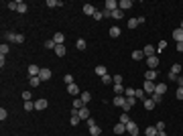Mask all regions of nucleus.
<instances>
[{"label": "nucleus", "mask_w": 183, "mask_h": 136, "mask_svg": "<svg viewBox=\"0 0 183 136\" xmlns=\"http://www.w3.org/2000/svg\"><path fill=\"white\" fill-rule=\"evenodd\" d=\"M0 55H8V45H6V43L0 45Z\"/></svg>", "instance_id": "46"}, {"label": "nucleus", "mask_w": 183, "mask_h": 136, "mask_svg": "<svg viewBox=\"0 0 183 136\" xmlns=\"http://www.w3.org/2000/svg\"><path fill=\"white\" fill-rule=\"evenodd\" d=\"M27 73H29L31 77H39V73H41V67H37V65H29Z\"/></svg>", "instance_id": "5"}, {"label": "nucleus", "mask_w": 183, "mask_h": 136, "mask_svg": "<svg viewBox=\"0 0 183 136\" xmlns=\"http://www.w3.org/2000/svg\"><path fill=\"white\" fill-rule=\"evenodd\" d=\"M112 90H114V95H124V86H112Z\"/></svg>", "instance_id": "24"}, {"label": "nucleus", "mask_w": 183, "mask_h": 136, "mask_svg": "<svg viewBox=\"0 0 183 136\" xmlns=\"http://www.w3.org/2000/svg\"><path fill=\"white\" fill-rule=\"evenodd\" d=\"M16 12L25 14V12H27V4H25V2H18V8H16Z\"/></svg>", "instance_id": "41"}, {"label": "nucleus", "mask_w": 183, "mask_h": 136, "mask_svg": "<svg viewBox=\"0 0 183 136\" xmlns=\"http://www.w3.org/2000/svg\"><path fill=\"white\" fill-rule=\"evenodd\" d=\"M61 4H63L61 0H47V6H49V8H57V6H61Z\"/></svg>", "instance_id": "31"}, {"label": "nucleus", "mask_w": 183, "mask_h": 136, "mask_svg": "<svg viewBox=\"0 0 183 136\" xmlns=\"http://www.w3.org/2000/svg\"><path fill=\"white\" fill-rule=\"evenodd\" d=\"M65 53H67V51H65V45H57L55 47V55H57V57H63Z\"/></svg>", "instance_id": "23"}, {"label": "nucleus", "mask_w": 183, "mask_h": 136, "mask_svg": "<svg viewBox=\"0 0 183 136\" xmlns=\"http://www.w3.org/2000/svg\"><path fill=\"white\" fill-rule=\"evenodd\" d=\"M177 86H179V88H183V75H179V77H177Z\"/></svg>", "instance_id": "59"}, {"label": "nucleus", "mask_w": 183, "mask_h": 136, "mask_svg": "<svg viewBox=\"0 0 183 136\" xmlns=\"http://www.w3.org/2000/svg\"><path fill=\"white\" fill-rule=\"evenodd\" d=\"M142 53H144V57H151V55H157V49H155L153 45H144Z\"/></svg>", "instance_id": "11"}, {"label": "nucleus", "mask_w": 183, "mask_h": 136, "mask_svg": "<svg viewBox=\"0 0 183 136\" xmlns=\"http://www.w3.org/2000/svg\"><path fill=\"white\" fill-rule=\"evenodd\" d=\"M146 65H149V69H157V67H159V57H157V55L146 57Z\"/></svg>", "instance_id": "2"}, {"label": "nucleus", "mask_w": 183, "mask_h": 136, "mask_svg": "<svg viewBox=\"0 0 183 136\" xmlns=\"http://www.w3.org/2000/svg\"><path fill=\"white\" fill-rule=\"evenodd\" d=\"M120 33H122V31H120V27H112V29H110V37H112V39H118V37H120Z\"/></svg>", "instance_id": "19"}, {"label": "nucleus", "mask_w": 183, "mask_h": 136, "mask_svg": "<svg viewBox=\"0 0 183 136\" xmlns=\"http://www.w3.org/2000/svg\"><path fill=\"white\" fill-rule=\"evenodd\" d=\"M67 91H69V95H82V93H80V86H77V83L67 86Z\"/></svg>", "instance_id": "12"}, {"label": "nucleus", "mask_w": 183, "mask_h": 136, "mask_svg": "<svg viewBox=\"0 0 183 136\" xmlns=\"http://www.w3.org/2000/svg\"><path fill=\"white\" fill-rule=\"evenodd\" d=\"M138 27V20L137 18H130V20H128V29H137Z\"/></svg>", "instance_id": "45"}, {"label": "nucleus", "mask_w": 183, "mask_h": 136, "mask_svg": "<svg viewBox=\"0 0 183 136\" xmlns=\"http://www.w3.org/2000/svg\"><path fill=\"white\" fill-rule=\"evenodd\" d=\"M84 14L94 16V14H96V6H92V4H84Z\"/></svg>", "instance_id": "16"}, {"label": "nucleus", "mask_w": 183, "mask_h": 136, "mask_svg": "<svg viewBox=\"0 0 183 136\" xmlns=\"http://www.w3.org/2000/svg\"><path fill=\"white\" fill-rule=\"evenodd\" d=\"M71 106H73V110H82V108H84V106H86V104H84V102H82V97H75V100H73V104H71Z\"/></svg>", "instance_id": "21"}, {"label": "nucleus", "mask_w": 183, "mask_h": 136, "mask_svg": "<svg viewBox=\"0 0 183 136\" xmlns=\"http://www.w3.org/2000/svg\"><path fill=\"white\" fill-rule=\"evenodd\" d=\"M114 134H118V136H124V134H126V126L118 122V124L114 126Z\"/></svg>", "instance_id": "10"}, {"label": "nucleus", "mask_w": 183, "mask_h": 136, "mask_svg": "<svg viewBox=\"0 0 183 136\" xmlns=\"http://www.w3.org/2000/svg\"><path fill=\"white\" fill-rule=\"evenodd\" d=\"M118 8L120 10H128V8H132V2L130 0H120L118 2Z\"/></svg>", "instance_id": "13"}, {"label": "nucleus", "mask_w": 183, "mask_h": 136, "mask_svg": "<svg viewBox=\"0 0 183 136\" xmlns=\"http://www.w3.org/2000/svg\"><path fill=\"white\" fill-rule=\"evenodd\" d=\"M142 57H144V53H142V51H132V59H134V61H140Z\"/></svg>", "instance_id": "39"}, {"label": "nucleus", "mask_w": 183, "mask_h": 136, "mask_svg": "<svg viewBox=\"0 0 183 136\" xmlns=\"http://www.w3.org/2000/svg\"><path fill=\"white\" fill-rule=\"evenodd\" d=\"M151 100H153L155 104H161V102H163V95H161V93H153V95H151Z\"/></svg>", "instance_id": "40"}, {"label": "nucleus", "mask_w": 183, "mask_h": 136, "mask_svg": "<svg viewBox=\"0 0 183 136\" xmlns=\"http://www.w3.org/2000/svg\"><path fill=\"white\" fill-rule=\"evenodd\" d=\"M144 95H146V93H144V90H137V100H146Z\"/></svg>", "instance_id": "48"}, {"label": "nucleus", "mask_w": 183, "mask_h": 136, "mask_svg": "<svg viewBox=\"0 0 183 136\" xmlns=\"http://www.w3.org/2000/svg\"><path fill=\"white\" fill-rule=\"evenodd\" d=\"M6 116H8V114H6V110L2 108V110H0V120H6Z\"/></svg>", "instance_id": "57"}, {"label": "nucleus", "mask_w": 183, "mask_h": 136, "mask_svg": "<svg viewBox=\"0 0 183 136\" xmlns=\"http://www.w3.org/2000/svg\"><path fill=\"white\" fill-rule=\"evenodd\" d=\"M157 132H159L157 126H149V128L144 130V134H146V136H157Z\"/></svg>", "instance_id": "30"}, {"label": "nucleus", "mask_w": 183, "mask_h": 136, "mask_svg": "<svg viewBox=\"0 0 183 136\" xmlns=\"http://www.w3.org/2000/svg\"><path fill=\"white\" fill-rule=\"evenodd\" d=\"M142 104H144V108H146V110H149V112H151V110H155V106H157V104H155V102H153V100H151V97H146V100H144V102H142Z\"/></svg>", "instance_id": "22"}, {"label": "nucleus", "mask_w": 183, "mask_h": 136, "mask_svg": "<svg viewBox=\"0 0 183 136\" xmlns=\"http://www.w3.org/2000/svg\"><path fill=\"white\" fill-rule=\"evenodd\" d=\"M63 81H65L67 86H71V83H75V81H73V75H71V73H67V75L63 77Z\"/></svg>", "instance_id": "42"}, {"label": "nucleus", "mask_w": 183, "mask_h": 136, "mask_svg": "<svg viewBox=\"0 0 183 136\" xmlns=\"http://www.w3.org/2000/svg\"><path fill=\"white\" fill-rule=\"evenodd\" d=\"M177 51H179V53L183 51V43H177Z\"/></svg>", "instance_id": "60"}, {"label": "nucleus", "mask_w": 183, "mask_h": 136, "mask_svg": "<svg viewBox=\"0 0 183 136\" xmlns=\"http://www.w3.org/2000/svg\"><path fill=\"white\" fill-rule=\"evenodd\" d=\"M114 86H122V75H120V73L114 75Z\"/></svg>", "instance_id": "43"}, {"label": "nucleus", "mask_w": 183, "mask_h": 136, "mask_svg": "<svg viewBox=\"0 0 183 136\" xmlns=\"http://www.w3.org/2000/svg\"><path fill=\"white\" fill-rule=\"evenodd\" d=\"M157 136H167V132H165V130H161V132H157Z\"/></svg>", "instance_id": "61"}, {"label": "nucleus", "mask_w": 183, "mask_h": 136, "mask_svg": "<svg viewBox=\"0 0 183 136\" xmlns=\"http://www.w3.org/2000/svg\"><path fill=\"white\" fill-rule=\"evenodd\" d=\"M128 122H130V116H128V112H124V114L120 116V124H124V126H126Z\"/></svg>", "instance_id": "36"}, {"label": "nucleus", "mask_w": 183, "mask_h": 136, "mask_svg": "<svg viewBox=\"0 0 183 136\" xmlns=\"http://www.w3.org/2000/svg\"><path fill=\"white\" fill-rule=\"evenodd\" d=\"M102 16H104V18H110V16H112V12H110V10H106V8H104V10H102Z\"/></svg>", "instance_id": "52"}, {"label": "nucleus", "mask_w": 183, "mask_h": 136, "mask_svg": "<svg viewBox=\"0 0 183 136\" xmlns=\"http://www.w3.org/2000/svg\"><path fill=\"white\" fill-rule=\"evenodd\" d=\"M25 110H27V112L35 110V102H25Z\"/></svg>", "instance_id": "44"}, {"label": "nucleus", "mask_w": 183, "mask_h": 136, "mask_svg": "<svg viewBox=\"0 0 183 136\" xmlns=\"http://www.w3.org/2000/svg\"><path fill=\"white\" fill-rule=\"evenodd\" d=\"M175 95H177V100H183V88H177V93H175Z\"/></svg>", "instance_id": "55"}, {"label": "nucleus", "mask_w": 183, "mask_h": 136, "mask_svg": "<svg viewBox=\"0 0 183 136\" xmlns=\"http://www.w3.org/2000/svg\"><path fill=\"white\" fill-rule=\"evenodd\" d=\"M177 77H179V75H175V73L169 71V81H177Z\"/></svg>", "instance_id": "56"}, {"label": "nucleus", "mask_w": 183, "mask_h": 136, "mask_svg": "<svg viewBox=\"0 0 183 136\" xmlns=\"http://www.w3.org/2000/svg\"><path fill=\"white\" fill-rule=\"evenodd\" d=\"M80 120H82V118H80L77 110H71V118H69V124H71V126H77V124H80Z\"/></svg>", "instance_id": "7"}, {"label": "nucleus", "mask_w": 183, "mask_h": 136, "mask_svg": "<svg viewBox=\"0 0 183 136\" xmlns=\"http://www.w3.org/2000/svg\"><path fill=\"white\" fill-rule=\"evenodd\" d=\"M179 29H183V22H181V27H179Z\"/></svg>", "instance_id": "62"}, {"label": "nucleus", "mask_w": 183, "mask_h": 136, "mask_svg": "<svg viewBox=\"0 0 183 136\" xmlns=\"http://www.w3.org/2000/svg\"><path fill=\"white\" fill-rule=\"evenodd\" d=\"M167 49V41H159V45H157V51H165Z\"/></svg>", "instance_id": "47"}, {"label": "nucleus", "mask_w": 183, "mask_h": 136, "mask_svg": "<svg viewBox=\"0 0 183 136\" xmlns=\"http://www.w3.org/2000/svg\"><path fill=\"white\" fill-rule=\"evenodd\" d=\"M80 97H82V102H84V104H88V102L92 100V93H90V91H82V95H80Z\"/></svg>", "instance_id": "33"}, {"label": "nucleus", "mask_w": 183, "mask_h": 136, "mask_svg": "<svg viewBox=\"0 0 183 136\" xmlns=\"http://www.w3.org/2000/svg\"><path fill=\"white\" fill-rule=\"evenodd\" d=\"M39 77H41V81H49V79H51V69H47V67H41V73H39Z\"/></svg>", "instance_id": "8"}, {"label": "nucleus", "mask_w": 183, "mask_h": 136, "mask_svg": "<svg viewBox=\"0 0 183 136\" xmlns=\"http://www.w3.org/2000/svg\"><path fill=\"white\" fill-rule=\"evenodd\" d=\"M23 100H25V102H31V91H29V90L23 91Z\"/></svg>", "instance_id": "49"}, {"label": "nucleus", "mask_w": 183, "mask_h": 136, "mask_svg": "<svg viewBox=\"0 0 183 136\" xmlns=\"http://www.w3.org/2000/svg\"><path fill=\"white\" fill-rule=\"evenodd\" d=\"M124 136H130V134H124Z\"/></svg>", "instance_id": "63"}, {"label": "nucleus", "mask_w": 183, "mask_h": 136, "mask_svg": "<svg viewBox=\"0 0 183 136\" xmlns=\"http://www.w3.org/2000/svg\"><path fill=\"white\" fill-rule=\"evenodd\" d=\"M155 126H157V130H159V132H161V130H165V122H157Z\"/></svg>", "instance_id": "54"}, {"label": "nucleus", "mask_w": 183, "mask_h": 136, "mask_svg": "<svg viewBox=\"0 0 183 136\" xmlns=\"http://www.w3.org/2000/svg\"><path fill=\"white\" fill-rule=\"evenodd\" d=\"M94 18H96V20H102V18H104V16H102V10H96V14H94Z\"/></svg>", "instance_id": "53"}, {"label": "nucleus", "mask_w": 183, "mask_h": 136, "mask_svg": "<svg viewBox=\"0 0 183 136\" xmlns=\"http://www.w3.org/2000/svg\"><path fill=\"white\" fill-rule=\"evenodd\" d=\"M142 90H144V93L153 95V93H155V90H157V83H155V81H146V79H144V83H142Z\"/></svg>", "instance_id": "1"}, {"label": "nucleus", "mask_w": 183, "mask_h": 136, "mask_svg": "<svg viewBox=\"0 0 183 136\" xmlns=\"http://www.w3.org/2000/svg\"><path fill=\"white\" fill-rule=\"evenodd\" d=\"M77 114H80V118H82V120H88V118H90V110H88L86 106H84L82 110H77Z\"/></svg>", "instance_id": "18"}, {"label": "nucleus", "mask_w": 183, "mask_h": 136, "mask_svg": "<svg viewBox=\"0 0 183 136\" xmlns=\"http://www.w3.org/2000/svg\"><path fill=\"white\" fill-rule=\"evenodd\" d=\"M144 79H146V81H155V79H157V71H155V69H149V71L144 73Z\"/></svg>", "instance_id": "14"}, {"label": "nucleus", "mask_w": 183, "mask_h": 136, "mask_svg": "<svg viewBox=\"0 0 183 136\" xmlns=\"http://www.w3.org/2000/svg\"><path fill=\"white\" fill-rule=\"evenodd\" d=\"M94 71H96V75H100V77H104V75H108V69H106L104 65H98V67H96Z\"/></svg>", "instance_id": "17"}, {"label": "nucleus", "mask_w": 183, "mask_h": 136, "mask_svg": "<svg viewBox=\"0 0 183 136\" xmlns=\"http://www.w3.org/2000/svg\"><path fill=\"white\" fill-rule=\"evenodd\" d=\"M47 106H49V102H47L45 97H39V100L35 102V110H45Z\"/></svg>", "instance_id": "9"}, {"label": "nucleus", "mask_w": 183, "mask_h": 136, "mask_svg": "<svg viewBox=\"0 0 183 136\" xmlns=\"http://www.w3.org/2000/svg\"><path fill=\"white\" fill-rule=\"evenodd\" d=\"M171 73L179 75V73H181V65H179V63H173V65H171Z\"/></svg>", "instance_id": "35"}, {"label": "nucleus", "mask_w": 183, "mask_h": 136, "mask_svg": "<svg viewBox=\"0 0 183 136\" xmlns=\"http://www.w3.org/2000/svg\"><path fill=\"white\" fill-rule=\"evenodd\" d=\"M14 43L23 45V43H25V35H23V33H20V35H16V41H14Z\"/></svg>", "instance_id": "50"}, {"label": "nucleus", "mask_w": 183, "mask_h": 136, "mask_svg": "<svg viewBox=\"0 0 183 136\" xmlns=\"http://www.w3.org/2000/svg\"><path fill=\"white\" fill-rule=\"evenodd\" d=\"M55 47H57V43H55L53 39H47L45 41V49H53V51H55Z\"/></svg>", "instance_id": "38"}, {"label": "nucleus", "mask_w": 183, "mask_h": 136, "mask_svg": "<svg viewBox=\"0 0 183 136\" xmlns=\"http://www.w3.org/2000/svg\"><path fill=\"white\" fill-rule=\"evenodd\" d=\"M112 104H114L116 108H122V106L126 104V97H124V95H114V100H112Z\"/></svg>", "instance_id": "6"}, {"label": "nucleus", "mask_w": 183, "mask_h": 136, "mask_svg": "<svg viewBox=\"0 0 183 136\" xmlns=\"http://www.w3.org/2000/svg\"><path fill=\"white\" fill-rule=\"evenodd\" d=\"M102 81H104V86H114V77L112 75H104Z\"/></svg>", "instance_id": "32"}, {"label": "nucleus", "mask_w": 183, "mask_h": 136, "mask_svg": "<svg viewBox=\"0 0 183 136\" xmlns=\"http://www.w3.org/2000/svg\"><path fill=\"white\" fill-rule=\"evenodd\" d=\"M173 39H175L177 43H183V29H175V31H173Z\"/></svg>", "instance_id": "15"}, {"label": "nucleus", "mask_w": 183, "mask_h": 136, "mask_svg": "<svg viewBox=\"0 0 183 136\" xmlns=\"http://www.w3.org/2000/svg\"><path fill=\"white\" fill-rule=\"evenodd\" d=\"M29 86H31V88H39V86H41V77H31V79H29Z\"/></svg>", "instance_id": "29"}, {"label": "nucleus", "mask_w": 183, "mask_h": 136, "mask_svg": "<svg viewBox=\"0 0 183 136\" xmlns=\"http://www.w3.org/2000/svg\"><path fill=\"white\" fill-rule=\"evenodd\" d=\"M112 18L122 20V18H124V10H120V8H118V10H114V12H112Z\"/></svg>", "instance_id": "27"}, {"label": "nucleus", "mask_w": 183, "mask_h": 136, "mask_svg": "<svg viewBox=\"0 0 183 136\" xmlns=\"http://www.w3.org/2000/svg\"><path fill=\"white\" fill-rule=\"evenodd\" d=\"M86 122H88V126H90V128H92V126H96V120H92V118H88Z\"/></svg>", "instance_id": "58"}, {"label": "nucleus", "mask_w": 183, "mask_h": 136, "mask_svg": "<svg viewBox=\"0 0 183 136\" xmlns=\"http://www.w3.org/2000/svg\"><path fill=\"white\" fill-rule=\"evenodd\" d=\"M126 134H130V136H137V134H138V126L132 122V120L126 124Z\"/></svg>", "instance_id": "3"}, {"label": "nucleus", "mask_w": 183, "mask_h": 136, "mask_svg": "<svg viewBox=\"0 0 183 136\" xmlns=\"http://www.w3.org/2000/svg\"><path fill=\"white\" fill-rule=\"evenodd\" d=\"M6 6H8V8H10V10H16V8H18V2H8V4H6Z\"/></svg>", "instance_id": "51"}, {"label": "nucleus", "mask_w": 183, "mask_h": 136, "mask_svg": "<svg viewBox=\"0 0 183 136\" xmlns=\"http://www.w3.org/2000/svg\"><path fill=\"white\" fill-rule=\"evenodd\" d=\"M4 41H8V43H14V41H16V35L8 31V33H4Z\"/></svg>", "instance_id": "28"}, {"label": "nucleus", "mask_w": 183, "mask_h": 136, "mask_svg": "<svg viewBox=\"0 0 183 136\" xmlns=\"http://www.w3.org/2000/svg\"><path fill=\"white\" fill-rule=\"evenodd\" d=\"M104 8L110 10V12H114V10H118V2H116V0H106V2H104Z\"/></svg>", "instance_id": "4"}, {"label": "nucleus", "mask_w": 183, "mask_h": 136, "mask_svg": "<svg viewBox=\"0 0 183 136\" xmlns=\"http://www.w3.org/2000/svg\"><path fill=\"white\" fill-rule=\"evenodd\" d=\"M165 91H167V83H157V90H155V93L165 95Z\"/></svg>", "instance_id": "25"}, {"label": "nucleus", "mask_w": 183, "mask_h": 136, "mask_svg": "<svg viewBox=\"0 0 183 136\" xmlns=\"http://www.w3.org/2000/svg\"><path fill=\"white\" fill-rule=\"evenodd\" d=\"M90 134L92 136H100V134H102V128H100V126H92V128H90Z\"/></svg>", "instance_id": "37"}, {"label": "nucleus", "mask_w": 183, "mask_h": 136, "mask_svg": "<svg viewBox=\"0 0 183 136\" xmlns=\"http://www.w3.org/2000/svg\"><path fill=\"white\" fill-rule=\"evenodd\" d=\"M75 47H77L80 51H84V49L88 47V43H86V39H77V43H75Z\"/></svg>", "instance_id": "34"}, {"label": "nucleus", "mask_w": 183, "mask_h": 136, "mask_svg": "<svg viewBox=\"0 0 183 136\" xmlns=\"http://www.w3.org/2000/svg\"><path fill=\"white\" fill-rule=\"evenodd\" d=\"M53 41H55L57 45H63V41H65V37H63V33H55V35H53Z\"/></svg>", "instance_id": "20"}, {"label": "nucleus", "mask_w": 183, "mask_h": 136, "mask_svg": "<svg viewBox=\"0 0 183 136\" xmlns=\"http://www.w3.org/2000/svg\"><path fill=\"white\" fill-rule=\"evenodd\" d=\"M124 97H137V90L134 88H126L124 90Z\"/></svg>", "instance_id": "26"}]
</instances>
